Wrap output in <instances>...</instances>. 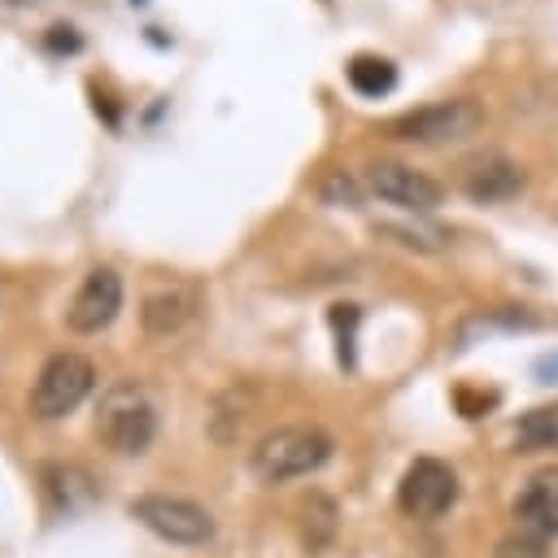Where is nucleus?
<instances>
[{"mask_svg":"<svg viewBox=\"0 0 558 558\" xmlns=\"http://www.w3.org/2000/svg\"><path fill=\"white\" fill-rule=\"evenodd\" d=\"M157 436V405L148 397L144 384L135 379H122L113 388H105L100 405H96V440L109 449V453H144Z\"/></svg>","mask_w":558,"mask_h":558,"instance_id":"f257e3e1","label":"nucleus"},{"mask_svg":"<svg viewBox=\"0 0 558 558\" xmlns=\"http://www.w3.org/2000/svg\"><path fill=\"white\" fill-rule=\"evenodd\" d=\"M327 458H331V436H327L323 427H314V423L275 427V432H266V436L253 445V471H257V480H266V484H283V480L310 475V471H318Z\"/></svg>","mask_w":558,"mask_h":558,"instance_id":"f03ea898","label":"nucleus"},{"mask_svg":"<svg viewBox=\"0 0 558 558\" xmlns=\"http://www.w3.org/2000/svg\"><path fill=\"white\" fill-rule=\"evenodd\" d=\"M92 384H96V366H92L83 353H74V349L52 353V357L39 366V375H35L31 414H35V418H65L70 410L83 405V397L92 392Z\"/></svg>","mask_w":558,"mask_h":558,"instance_id":"7ed1b4c3","label":"nucleus"},{"mask_svg":"<svg viewBox=\"0 0 558 558\" xmlns=\"http://www.w3.org/2000/svg\"><path fill=\"white\" fill-rule=\"evenodd\" d=\"M480 126H484V109L466 96H453V100H436L401 113L388 126V135L405 144H458V140H471Z\"/></svg>","mask_w":558,"mask_h":558,"instance_id":"20e7f679","label":"nucleus"},{"mask_svg":"<svg viewBox=\"0 0 558 558\" xmlns=\"http://www.w3.org/2000/svg\"><path fill=\"white\" fill-rule=\"evenodd\" d=\"M131 519H140L148 532H157L170 545H205L214 536V519L209 510H201L187 497H166V493H144L131 506Z\"/></svg>","mask_w":558,"mask_h":558,"instance_id":"39448f33","label":"nucleus"},{"mask_svg":"<svg viewBox=\"0 0 558 558\" xmlns=\"http://www.w3.org/2000/svg\"><path fill=\"white\" fill-rule=\"evenodd\" d=\"M458 501V475L440 458H414L397 484V506L410 519H436Z\"/></svg>","mask_w":558,"mask_h":558,"instance_id":"423d86ee","label":"nucleus"},{"mask_svg":"<svg viewBox=\"0 0 558 558\" xmlns=\"http://www.w3.org/2000/svg\"><path fill=\"white\" fill-rule=\"evenodd\" d=\"M118 310H122V275L113 266H96L78 283V292L65 310V327L74 336H96L118 318Z\"/></svg>","mask_w":558,"mask_h":558,"instance_id":"0eeeda50","label":"nucleus"},{"mask_svg":"<svg viewBox=\"0 0 558 558\" xmlns=\"http://www.w3.org/2000/svg\"><path fill=\"white\" fill-rule=\"evenodd\" d=\"M366 187L379 201L401 205V209H414V214H432L445 201V187L436 179H427L423 170L405 166V161H371L366 166Z\"/></svg>","mask_w":558,"mask_h":558,"instance_id":"6e6552de","label":"nucleus"},{"mask_svg":"<svg viewBox=\"0 0 558 558\" xmlns=\"http://www.w3.org/2000/svg\"><path fill=\"white\" fill-rule=\"evenodd\" d=\"M514 523L536 541L558 536V466H541L536 475H527L514 497Z\"/></svg>","mask_w":558,"mask_h":558,"instance_id":"1a4fd4ad","label":"nucleus"},{"mask_svg":"<svg viewBox=\"0 0 558 558\" xmlns=\"http://www.w3.org/2000/svg\"><path fill=\"white\" fill-rule=\"evenodd\" d=\"M192 310H196V292H192L187 283L170 279V283H157V288L144 296L140 323H144L148 336H170V331H179V327L192 318Z\"/></svg>","mask_w":558,"mask_h":558,"instance_id":"9d476101","label":"nucleus"},{"mask_svg":"<svg viewBox=\"0 0 558 558\" xmlns=\"http://www.w3.org/2000/svg\"><path fill=\"white\" fill-rule=\"evenodd\" d=\"M523 183H527V179H523V166H519V161H510V157H484V161H475V166L466 170L462 192H466L471 201L493 205V201L519 196Z\"/></svg>","mask_w":558,"mask_h":558,"instance_id":"9b49d317","label":"nucleus"},{"mask_svg":"<svg viewBox=\"0 0 558 558\" xmlns=\"http://www.w3.org/2000/svg\"><path fill=\"white\" fill-rule=\"evenodd\" d=\"M344 78H349V87H353L357 96H366V100H379V96H388V92L397 87V65H392L388 57H375V52H357V57L344 65Z\"/></svg>","mask_w":558,"mask_h":558,"instance_id":"f8f14e48","label":"nucleus"},{"mask_svg":"<svg viewBox=\"0 0 558 558\" xmlns=\"http://www.w3.org/2000/svg\"><path fill=\"white\" fill-rule=\"evenodd\" d=\"M519 449H558V401L554 405H536L519 418V432H514Z\"/></svg>","mask_w":558,"mask_h":558,"instance_id":"ddd939ff","label":"nucleus"},{"mask_svg":"<svg viewBox=\"0 0 558 558\" xmlns=\"http://www.w3.org/2000/svg\"><path fill=\"white\" fill-rule=\"evenodd\" d=\"M331 327L340 336V362L353 366V327H357V305H331Z\"/></svg>","mask_w":558,"mask_h":558,"instance_id":"4468645a","label":"nucleus"},{"mask_svg":"<svg viewBox=\"0 0 558 558\" xmlns=\"http://www.w3.org/2000/svg\"><path fill=\"white\" fill-rule=\"evenodd\" d=\"M497 558H545V541H536V536H527V532L506 536V541L497 545Z\"/></svg>","mask_w":558,"mask_h":558,"instance_id":"2eb2a0df","label":"nucleus"},{"mask_svg":"<svg viewBox=\"0 0 558 558\" xmlns=\"http://www.w3.org/2000/svg\"><path fill=\"white\" fill-rule=\"evenodd\" d=\"M44 48H48V52H78V48H83V35H78L74 26H52V31L44 35Z\"/></svg>","mask_w":558,"mask_h":558,"instance_id":"dca6fc26","label":"nucleus"},{"mask_svg":"<svg viewBox=\"0 0 558 558\" xmlns=\"http://www.w3.org/2000/svg\"><path fill=\"white\" fill-rule=\"evenodd\" d=\"M0 4H9V9H31V4H44V0H0Z\"/></svg>","mask_w":558,"mask_h":558,"instance_id":"f3484780","label":"nucleus"}]
</instances>
